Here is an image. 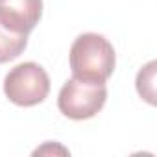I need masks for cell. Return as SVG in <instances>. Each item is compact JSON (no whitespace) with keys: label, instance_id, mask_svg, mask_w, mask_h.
<instances>
[{"label":"cell","instance_id":"1","mask_svg":"<svg viewBox=\"0 0 157 157\" xmlns=\"http://www.w3.org/2000/svg\"><path fill=\"white\" fill-rule=\"evenodd\" d=\"M115 63V48L100 33H82L70 46V70L76 80L105 83Z\"/></svg>","mask_w":157,"mask_h":157},{"label":"cell","instance_id":"2","mask_svg":"<svg viewBox=\"0 0 157 157\" xmlns=\"http://www.w3.org/2000/svg\"><path fill=\"white\" fill-rule=\"evenodd\" d=\"M4 93L15 105L32 107L44 102L48 96L50 78L46 70L37 63H21L6 74Z\"/></svg>","mask_w":157,"mask_h":157},{"label":"cell","instance_id":"3","mask_svg":"<svg viewBox=\"0 0 157 157\" xmlns=\"http://www.w3.org/2000/svg\"><path fill=\"white\" fill-rule=\"evenodd\" d=\"M105 100H107L105 83L70 78L59 91L57 107L67 118L85 120V118H93L104 107Z\"/></svg>","mask_w":157,"mask_h":157},{"label":"cell","instance_id":"4","mask_svg":"<svg viewBox=\"0 0 157 157\" xmlns=\"http://www.w3.org/2000/svg\"><path fill=\"white\" fill-rule=\"evenodd\" d=\"M43 15V0H0V26L28 35Z\"/></svg>","mask_w":157,"mask_h":157},{"label":"cell","instance_id":"5","mask_svg":"<svg viewBox=\"0 0 157 157\" xmlns=\"http://www.w3.org/2000/svg\"><path fill=\"white\" fill-rule=\"evenodd\" d=\"M28 44V35L13 33L0 26V65L19 57Z\"/></svg>","mask_w":157,"mask_h":157},{"label":"cell","instance_id":"6","mask_svg":"<svg viewBox=\"0 0 157 157\" xmlns=\"http://www.w3.org/2000/svg\"><path fill=\"white\" fill-rule=\"evenodd\" d=\"M155 61H150L146 67H142L137 74V91L139 94L150 104L155 105Z\"/></svg>","mask_w":157,"mask_h":157}]
</instances>
